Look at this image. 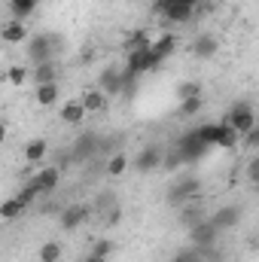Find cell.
<instances>
[{"label": "cell", "instance_id": "cell-1", "mask_svg": "<svg viewBox=\"0 0 259 262\" xmlns=\"http://www.w3.org/2000/svg\"><path fill=\"white\" fill-rule=\"evenodd\" d=\"M226 125H229L232 131H238V134L244 137L247 131L256 128V113H253V107H250L247 101H235V104H232V110H229Z\"/></svg>", "mask_w": 259, "mask_h": 262}, {"label": "cell", "instance_id": "cell-2", "mask_svg": "<svg viewBox=\"0 0 259 262\" xmlns=\"http://www.w3.org/2000/svg\"><path fill=\"white\" fill-rule=\"evenodd\" d=\"M55 49H58V40L52 34H37L28 40V58L34 64H43V61H55Z\"/></svg>", "mask_w": 259, "mask_h": 262}, {"label": "cell", "instance_id": "cell-3", "mask_svg": "<svg viewBox=\"0 0 259 262\" xmlns=\"http://www.w3.org/2000/svg\"><path fill=\"white\" fill-rule=\"evenodd\" d=\"M153 12L165 15V18L174 21V25H186V21L192 18V6L183 3V0H153Z\"/></svg>", "mask_w": 259, "mask_h": 262}, {"label": "cell", "instance_id": "cell-4", "mask_svg": "<svg viewBox=\"0 0 259 262\" xmlns=\"http://www.w3.org/2000/svg\"><path fill=\"white\" fill-rule=\"evenodd\" d=\"M241 220H244V207H241V204H223V207H217V210L207 216V223H210L217 232L235 229Z\"/></svg>", "mask_w": 259, "mask_h": 262}, {"label": "cell", "instance_id": "cell-5", "mask_svg": "<svg viewBox=\"0 0 259 262\" xmlns=\"http://www.w3.org/2000/svg\"><path fill=\"white\" fill-rule=\"evenodd\" d=\"M98 89L107 95V98H119L125 92V70L122 67H104L101 76H98Z\"/></svg>", "mask_w": 259, "mask_h": 262}, {"label": "cell", "instance_id": "cell-6", "mask_svg": "<svg viewBox=\"0 0 259 262\" xmlns=\"http://www.w3.org/2000/svg\"><path fill=\"white\" fill-rule=\"evenodd\" d=\"M210 146H204L198 137H195V131H186L183 137H180V143H177V162H198L204 152H207Z\"/></svg>", "mask_w": 259, "mask_h": 262}, {"label": "cell", "instance_id": "cell-7", "mask_svg": "<svg viewBox=\"0 0 259 262\" xmlns=\"http://www.w3.org/2000/svg\"><path fill=\"white\" fill-rule=\"evenodd\" d=\"M198 189H201V183L195 180V177H186V180H177L171 189H168V204H174V207H180V204H186V201H192L198 195Z\"/></svg>", "mask_w": 259, "mask_h": 262}, {"label": "cell", "instance_id": "cell-8", "mask_svg": "<svg viewBox=\"0 0 259 262\" xmlns=\"http://www.w3.org/2000/svg\"><path fill=\"white\" fill-rule=\"evenodd\" d=\"M156 67H159V61L149 55V49H134V52H128V55H125V70H128V73H134V76L149 73V70H156Z\"/></svg>", "mask_w": 259, "mask_h": 262}, {"label": "cell", "instance_id": "cell-9", "mask_svg": "<svg viewBox=\"0 0 259 262\" xmlns=\"http://www.w3.org/2000/svg\"><path fill=\"white\" fill-rule=\"evenodd\" d=\"M89 213H92L89 204H67L64 210H61V229L64 232H76L89 220Z\"/></svg>", "mask_w": 259, "mask_h": 262}, {"label": "cell", "instance_id": "cell-10", "mask_svg": "<svg viewBox=\"0 0 259 262\" xmlns=\"http://www.w3.org/2000/svg\"><path fill=\"white\" fill-rule=\"evenodd\" d=\"M98 149H101V140H98V134H95V131H82V134L76 137V143H73L70 156H73V159H92Z\"/></svg>", "mask_w": 259, "mask_h": 262}, {"label": "cell", "instance_id": "cell-11", "mask_svg": "<svg viewBox=\"0 0 259 262\" xmlns=\"http://www.w3.org/2000/svg\"><path fill=\"white\" fill-rule=\"evenodd\" d=\"M34 180H37L40 192H43V195H49V192H55V189H58V183H61V168H58V165H43V168L34 174Z\"/></svg>", "mask_w": 259, "mask_h": 262}, {"label": "cell", "instance_id": "cell-12", "mask_svg": "<svg viewBox=\"0 0 259 262\" xmlns=\"http://www.w3.org/2000/svg\"><path fill=\"white\" fill-rule=\"evenodd\" d=\"M134 171H140V174H149V171H156L159 165H162V149L159 146H146V149H140L137 152V159L128 162Z\"/></svg>", "mask_w": 259, "mask_h": 262}, {"label": "cell", "instance_id": "cell-13", "mask_svg": "<svg viewBox=\"0 0 259 262\" xmlns=\"http://www.w3.org/2000/svg\"><path fill=\"white\" fill-rule=\"evenodd\" d=\"M189 238H192L195 250H201V247H213V244H217V238H220V232H217L207 220H201L198 226L189 229Z\"/></svg>", "mask_w": 259, "mask_h": 262}, {"label": "cell", "instance_id": "cell-14", "mask_svg": "<svg viewBox=\"0 0 259 262\" xmlns=\"http://www.w3.org/2000/svg\"><path fill=\"white\" fill-rule=\"evenodd\" d=\"M174 52H177V37H174V34H162L156 43H149V55H153L159 64H162V61H168Z\"/></svg>", "mask_w": 259, "mask_h": 262}, {"label": "cell", "instance_id": "cell-15", "mask_svg": "<svg viewBox=\"0 0 259 262\" xmlns=\"http://www.w3.org/2000/svg\"><path fill=\"white\" fill-rule=\"evenodd\" d=\"M79 104L85 107V113H104L107 104H110V98H107L101 89H85L82 98H79Z\"/></svg>", "mask_w": 259, "mask_h": 262}, {"label": "cell", "instance_id": "cell-16", "mask_svg": "<svg viewBox=\"0 0 259 262\" xmlns=\"http://www.w3.org/2000/svg\"><path fill=\"white\" fill-rule=\"evenodd\" d=\"M192 131L204 146H217L220 137H223V131H226V122H204V125H198V128H192Z\"/></svg>", "mask_w": 259, "mask_h": 262}, {"label": "cell", "instance_id": "cell-17", "mask_svg": "<svg viewBox=\"0 0 259 262\" xmlns=\"http://www.w3.org/2000/svg\"><path fill=\"white\" fill-rule=\"evenodd\" d=\"M58 116H61L64 125H82V119H85L89 113H85V107H82L79 101H64V107L58 110Z\"/></svg>", "mask_w": 259, "mask_h": 262}, {"label": "cell", "instance_id": "cell-18", "mask_svg": "<svg viewBox=\"0 0 259 262\" xmlns=\"http://www.w3.org/2000/svg\"><path fill=\"white\" fill-rule=\"evenodd\" d=\"M0 40L3 43H25L28 40V28H25V21H6L3 28H0Z\"/></svg>", "mask_w": 259, "mask_h": 262}, {"label": "cell", "instance_id": "cell-19", "mask_svg": "<svg viewBox=\"0 0 259 262\" xmlns=\"http://www.w3.org/2000/svg\"><path fill=\"white\" fill-rule=\"evenodd\" d=\"M46 156H49V143H46L43 137L28 140V146H25V162H28V165H40Z\"/></svg>", "mask_w": 259, "mask_h": 262}, {"label": "cell", "instance_id": "cell-20", "mask_svg": "<svg viewBox=\"0 0 259 262\" xmlns=\"http://www.w3.org/2000/svg\"><path fill=\"white\" fill-rule=\"evenodd\" d=\"M217 49H220V46H217V40H213L210 34H198L192 40V55L195 58H213Z\"/></svg>", "mask_w": 259, "mask_h": 262}, {"label": "cell", "instance_id": "cell-21", "mask_svg": "<svg viewBox=\"0 0 259 262\" xmlns=\"http://www.w3.org/2000/svg\"><path fill=\"white\" fill-rule=\"evenodd\" d=\"M34 98H37L40 107H52V104H58V98H61L58 82H40L37 92H34Z\"/></svg>", "mask_w": 259, "mask_h": 262}, {"label": "cell", "instance_id": "cell-22", "mask_svg": "<svg viewBox=\"0 0 259 262\" xmlns=\"http://www.w3.org/2000/svg\"><path fill=\"white\" fill-rule=\"evenodd\" d=\"M201 220H207V213L198 207V204H192V201H186V204H180V223L186 226V229H192V226H198Z\"/></svg>", "mask_w": 259, "mask_h": 262}, {"label": "cell", "instance_id": "cell-23", "mask_svg": "<svg viewBox=\"0 0 259 262\" xmlns=\"http://www.w3.org/2000/svg\"><path fill=\"white\" fill-rule=\"evenodd\" d=\"M37 6H40V0H9V12L15 21H25L28 15H34Z\"/></svg>", "mask_w": 259, "mask_h": 262}, {"label": "cell", "instance_id": "cell-24", "mask_svg": "<svg viewBox=\"0 0 259 262\" xmlns=\"http://www.w3.org/2000/svg\"><path fill=\"white\" fill-rule=\"evenodd\" d=\"M58 79V64L55 61H43V64H34V82H55Z\"/></svg>", "mask_w": 259, "mask_h": 262}, {"label": "cell", "instance_id": "cell-25", "mask_svg": "<svg viewBox=\"0 0 259 262\" xmlns=\"http://www.w3.org/2000/svg\"><path fill=\"white\" fill-rule=\"evenodd\" d=\"M21 210H25V204L18 201V195H9L0 201V220H15V216H21Z\"/></svg>", "mask_w": 259, "mask_h": 262}, {"label": "cell", "instance_id": "cell-26", "mask_svg": "<svg viewBox=\"0 0 259 262\" xmlns=\"http://www.w3.org/2000/svg\"><path fill=\"white\" fill-rule=\"evenodd\" d=\"M125 171H128V156H125V152H113V156L107 159V177L116 180V177H122Z\"/></svg>", "mask_w": 259, "mask_h": 262}, {"label": "cell", "instance_id": "cell-27", "mask_svg": "<svg viewBox=\"0 0 259 262\" xmlns=\"http://www.w3.org/2000/svg\"><path fill=\"white\" fill-rule=\"evenodd\" d=\"M15 195H18V201H21V204L28 207V204H34L37 198L43 195V192H40V186H37V180L31 177V180H28V183H25V186H21V189L15 192Z\"/></svg>", "mask_w": 259, "mask_h": 262}, {"label": "cell", "instance_id": "cell-28", "mask_svg": "<svg viewBox=\"0 0 259 262\" xmlns=\"http://www.w3.org/2000/svg\"><path fill=\"white\" fill-rule=\"evenodd\" d=\"M61 244L58 241H46V244H40V262H58L61 259Z\"/></svg>", "mask_w": 259, "mask_h": 262}, {"label": "cell", "instance_id": "cell-29", "mask_svg": "<svg viewBox=\"0 0 259 262\" xmlns=\"http://www.w3.org/2000/svg\"><path fill=\"white\" fill-rule=\"evenodd\" d=\"M89 253H95V256H101V259H110V253H116V244L110 241V238H101V241H95L92 244V250Z\"/></svg>", "mask_w": 259, "mask_h": 262}, {"label": "cell", "instance_id": "cell-30", "mask_svg": "<svg viewBox=\"0 0 259 262\" xmlns=\"http://www.w3.org/2000/svg\"><path fill=\"white\" fill-rule=\"evenodd\" d=\"M201 107H204L201 95H195V98H183V101H180V116H195V113H201Z\"/></svg>", "mask_w": 259, "mask_h": 262}, {"label": "cell", "instance_id": "cell-31", "mask_svg": "<svg viewBox=\"0 0 259 262\" xmlns=\"http://www.w3.org/2000/svg\"><path fill=\"white\" fill-rule=\"evenodd\" d=\"M238 140H241V134L226 125V131H223V137H220V143H217V146H220V149H235V146H238Z\"/></svg>", "mask_w": 259, "mask_h": 262}, {"label": "cell", "instance_id": "cell-32", "mask_svg": "<svg viewBox=\"0 0 259 262\" xmlns=\"http://www.w3.org/2000/svg\"><path fill=\"white\" fill-rule=\"evenodd\" d=\"M134 49H149V37H146V31H134L128 37V52Z\"/></svg>", "mask_w": 259, "mask_h": 262}, {"label": "cell", "instance_id": "cell-33", "mask_svg": "<svg viewBox=\"0 0 259 262\" xmlns=\"http://www.w3.org/2000/svg\"><path fill=\"white\" fill-rule=\"evenodd\" d=\"M195 95H201V85L192 82V79H186V82L177 85V98H180V101H183V98H195Z\"/></svg>", "mask_w": 259, "mask_h": 262}, {"label": "cell", "instance_id": "cell-34", "mask_svg": "<svg viewBox=\"0 0 259 262\" xmlns=\"http://www.w3.org/2000/svg\"><path fill=\"white\" fill-rule=\"evenodd\" d=\"M6 76H9V82H12V85H25L31 73H28V67L18 64V67H9V73H6Z\"/></svg>", "mask_w": 259, "mask_h": 262}, {"label": "cell", "instance_id": "cell-35", "mask_svg": "<svg viewBox=\"0 0 259 262\" xmlns=\"http://www.w3.org/2000/svg\"><path fill=\"white\" fill-rule=\"evenodd\" d=\"M168 262H201V256L195 250H180V253H174Z\"/></svg>", "mask_w": 259, "mask_h": 262}, {"label": "cell", "instance_id": "cell-36", "mask_svg": "<svg viewBox=\"0 0 259 262\" xmlns=\"http://www.w3.org/2000/svg\"><path fill=\"white\" fill-rule=\"evenodd\" d=\"M247 180H250V183L259 180V159H250V165H247Z\"/></svg>", "mask_w": 259, "mask_h": 262}, {"label": "cell", "instance_id": "cell-37", "mask_svg": "<svg viewBox=\"0 0 259 262\" xmlns=\"http://www.w3.org/2000/svg\"><path fill=\"white\" fill-rule=\"evenodd\" d=\"M244 137H247V146H250V149H256V146H259V131H256V128H253V131H247Z\"/></svg>", "mask_w": 259, "mask_h": 262}, {"label": "cell", "instance_id": "cell-38", "mask_svg": "<svg viewBox=\"0 0 259 262\" xmlns=\"http://www.w3.org/2000/svg\"><path fill=\"white\" fill-rule=\"evenodd\" d=\"M119 223V207H113L110 213H107V226H116Z\"/></svg>", "mask_w": 259, "mask_h": 262}, {"label": "cell", "instance_id": "cell-39", "mask_svg": "<svg viewBox=\"0 0 259 262\" xmlns=\"http://www.w3.org/2000/svg\"><path fill=\"white\" fill-rule=\"evenodd\" d=\"M3 143H6V125L0 122V146H3Z\"/></svg>", "mask_w": 259, "mask_h": 262}, {"label": "cell", "instance_id": "cell-40", "mask_svg": "<svg viewBox=\"0 0 259 262\" xmlns=\"http://www.w3.org/2000/svg\"><path fill=\"white\" fill-rule=\"evenodd\" d=\"M85 262H107V259H101V256H95V253H89V256H85Z\"/></svg>", "mask_w": 259, "mask_h": 262}, {"label": "cell", "instance_id": "cell-41", "mask_svg": "<svg viewBox=\"0 0 259 262\" xmlns=\"http://www.w3.org/2000/svg\"><path fill=\"white\" fill-rule=\"evenodd\" d=\"M183 3H189V6H192V9H195V6H198V3H201V0H183Z\"/></svg>", "mask_w": 259, "mask_h": 262}]
</instances>
